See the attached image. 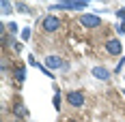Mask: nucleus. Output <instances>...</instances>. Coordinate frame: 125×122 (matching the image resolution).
I'll return each instance as SVG.
<instances>
[{"label":"nucleus","instance_id":"f257e3e1","mask_svg":"<svg viewBox=\"0 0 125 122\" xmlns=\"http://www.w3.org/2000/svg\"><path fill=\"white\" fill-rule=\"evenodd\" d=\"M88 2L86 0H62V2H54L50 9H84Z\"/></svg>","mask_w":125,"mask_h":122},{"label":"nucleus","instance_id":"f03ea898","mask_svg":"<svg viewBox=\"0 0 125 122\" xmlns=\"http://www.w3.org/2000/svg\"><path fill=\"white\" fill-rule=\"evenodd\" d=\"M106 49H108L112 56H119V54L123 51V45H121L119 39H108V41H106Z\"/></svg>","mask_w":125,"mask_h":122},{"label":"nucleus","instance_id":"7ed1b4c3","mask_svg":"<svg viewBox=\"0 0 125 122\" xmlns=\"http://www.w3.org/2000/svg\"><path fill=\"white\" fill-rule=\"evenodd\" d=\"M80 24L84 26V28H95V26L101 24V19L97 15H82V17H80Z\"/></svg>","mask_w":125,"mask_h":122},{"label":"nucleus","instance_id":"20e7f679","mask_svg":"<svg viewBox=\"0 0 125 122\" xmlns=\"http://www.w3.org/2000/svg\"><path fill=\"white\" fill-rule=\"evenodd\" d=\"M67 101H69L73 107H80V105H84V94L78 92V90H71V92L67 94Z\"/></svg>","mask_w":125,"mask_h":122},{"label":"nucleus","instance_id":"39448f33","mask_svg":"<svg viewBox=\"0 0 125 122\" xmlns=\"http://www.w3.org/2000/svg\"><path fill=\"white\" fill-rule=\"evenodd\" d=\"M58 26H61V19H58V17H54V15H48V17H45V19H43V28H45V30H56V28H58Z\"/></svg>","mask_w":125,"mask_h":122},{"label":"nucleus","instance_id":"423d86ee","mask_svg":"<svg viewBox=\"0 0 125 122\" xmlns=\"http://www.w3.org/2000/svg\"><path fill=\"white\" fill-rule=\"evenodd\" d=\"M45 66H48V69H58V66H65V64H62L61 58H56V56H48V58H45Z\"/></svg>","mask_w":125,"mask_h":122},{"label":"nucleus","instance_id":"0eeeda50","mask_svg":"<svg viewBox=\"0 0 125 122\" xmlns=\"http://www.w3.org/2000/svg\"><path fill=\"white\" fill-rule=\"evenodd\" d=\"M93 75H95L97 79H108V77H110V73H108L106 66H95V69H93Z\"/></svg>","mask_w":125,"mask_h":122},{"label":"nucleus","instance_id":"6e6552de","mask_svg":"<svg viewBox=\"0 0 125 122\" xmlns=\"http://www.w3.org/2000/svg\"><path fill=\"white\" fill-rule=\"evenodd\" d=\"M13 114H17L20 118H26V116H28V109H26V107L22 105V103H17V105L13 107Z\"/></svg>","mask_w":125,"mask_h":122},{"label":"nucleus","instance_id":"1a4fd4ad","mask_svg":"<svg viewBox=\"0 0 125 122\" xmlns=\"http://www.w3.org/2000/svg\"><path fill=\"white\" fill-rule=\"evenodd\" d=\"M15 77H17V81H24V77H26L24 66H17V69H15Z\"/></svg>","mask_w":125,"mask_h":122},{"label":"nucleus","instance_id":"9d476101","mask_svg":"<svg viewBox=\"0 0 125 122\" xmlns=\"http://www.w3.org/2000/svg\"><path fill=\"white\" fill-rule=\"evenodd\" d=\"M11 11V2H2V13H9Z\"/></svg>","mask_w":125,"mask_h":122},{"label":"nucleus","instance_id":"9b49d317","mask_svg":"<svg viewBox=\"0 0 125 122\" xmlns=\"http://www.w3.org/2000/svg\"><path fill=\"white\" fill-rule=\"evenodd\" d=\"M54 107H56V109H61V94H56V97H54Z\"/></svg>","mask_w":125,"mask_h":122},{"label":"nucleus","instance_id":"f8f14e48","mask_svg":"<svg viewBox=\"0 0 125 122\" xmlns=\"http://www.w3.org/2000/svg\"><path fill=\"white\" fill-rule=\"evenodd\" d=\"M28 37H30V30H28V28H26V30H22V39H24V41H26V39H28Z\"/></svg>","mask_w":125,"mask_h":122},{"label":"nucleus","instance_id":"ddd939ff","mask_svg":"<svg viewBox=\"0 0 125 122\" xmlns=\"http://www.w3.org/2000/svg\"><path fill=\"white\" fill-rule=\"evenodd\" d=\"M123 64H125V56H123V60H121V62H119V64H116V73H119V69H121Z\"/></svg>","mask_w":125,"mask_h":122},{"label":"nucleus","instance_id":"4468645a","mask_svg":"<svg viewBox=\"0 0 125 122\" xmlns=\"http://www.w3.org/2000/svg\"><path fill=\"white\" fill-rule=\"evenodd\" d=\"M119 17H125V9H119V13H116Z\"/></svg>","mask_w":125,"mask_h":122},{"label":"nucleus","instance_id":"2eb2a0df","mask_svg":"<svg viewBox=\"0 0 125 122\" xmlns=\"http://www.w3.org/2000/svg\"><path fill=\"white\" fill-rule=\"evenodd\" d=\"M119 32H125V19H123V24L119 26Z\"/></svg>","mask_w":125,"mask_h":122},{"label":"nucleus","instance_id":"dca6fc26","mask_svg":"<svg viewBox=\"0 0 125 122\" xmlns=\"http://www.w3.org/2000/svg\"><path fill=\"white\" fill-rule=\"evenodd\" d=\"M15 122H22V120H15Z\"/></svg>","mask_w":125,"mask_h":122},{"label":"nucleus","instance_id":"f3484780","mask_svg":"<svg viewBox=\"0 0 125 122\" xmlns=\"http://www.w3.org/2000/svg\"><path fill=\"white\" fill-rule=\"evenodd\" d=\"M71 122H73V120H71Z\"/></svg>","mask_w":125,"mask_h":122}]
</instances>
